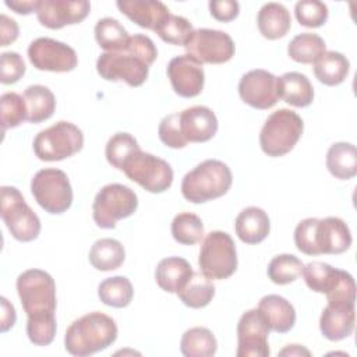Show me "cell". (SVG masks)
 Here are the masks:
<instances>
[{
    "label": "cell",
    "mask_w": 357,
    "mask_h": 357,
    "mask_svg": "<svg viewBox=\"0 0 357 357\" xmlns=\"http://www.w3.org/2000/svg\"><path fill=\"white\" fill-rule=\"evenodd\" d=\"M304 264L296 255L280 254L271 259L268 265V278L275 284H289L298 279Z\"/></svg>",
    "instance_id": "cell-38"
},
{
    "label": "cell",
    "mask_w": 357,
    "mask_h": 357,
    "mask_svg": "<svg viewBox=\"0 0 357 357\" xmlns=\"http://www.w3.org/2000/svg\"><path fill=\"white\" fill-rule=\"evenodd\" d=\"M117 339L114 319L93 311L71 322L66 331L64 347L71 356L86 357L112 346Z\"/></svg>",
    "instance_id": "cell-4"
},
{
    "label": "cell",
    "mask_w": 357,
    "mask_h": 357,
    "mask_svg": "<svg viewBox=\"0 0 357 357\" xmlns=\"http://www.w3.org/2000/svg\"><path fill=\"white\" fill-rule=\"evenodd\" d=\"M172 236L183 245H194L204 238V223L192 212H181L172 222Z\"/></svg>",
    "instance_id": "cell-36"
},
{
    "label": "cell",
    "mask_w": 357,
    "mask_h": 357,
    "mask_svg": "<svg viewBox=\"0 0 357 357\" xmlns=\"http://www.w3.org/2000/svg\"><path fill=\"white\" fill-rule=\"evenodd\" d=\"M190 262L181 257L163 258L155 269L158 286L167 293H177L192 275Z\"/></svg>",
    "instance_id": "cell-26"
},
{
    "label": "cell",
    "mask_w": 357,
    "mask_h": 357,
    "mask_svg": "<svg viewBox=\"0 0 357 357\" xmlns=\"http://www.w3.org/2000/svg\"><path fill=\"white\" fill-rule=\"evenodd\" d=\"M84 146L82 131L70 121H57L33 138V152L45 162H59L78 153Z\"/></svg>",
    "instance_id": "cell-7"
},
{
    "label": "cell",
    "mask_w": 357,
    "mask_h": 357,
    "mask_svg": "<svg viewBox=\"0 0 357 357\" xmlns=\"http://www.w3.org/2000/svg\"><path fill=\"white\" fill-rule=\"evenodd\" d=\"M279 99L294 107H307L314 100V88L310 79L296 71L284 73L278 78Z\"/></svg>",
    "instance_id": "cell-24"
},
{
    "label": "cell",
    "mask_w": 357,
    "mask_h": 357,
    "mask_svg": "<svg viewBox=\"0 0 357 357\" xmlns=\"http://www.w3.org/2000/svg\"><path fill=\"white\" fill-rule=\"evenodd\" d=\"M192 32V24L187 18L170 14L169 18L156 29L155 33H158V36L166 43L174 46H185Z\"/></svg>",
    "instance_id": "cell-39"
},
{
    "label": "cell",
    "mask_w": 357,
    "mask_h": 357,
    "mask_svg": "<svg viewBox=\"0 0 357 357\" xmlns=\"http://www.w3.org/2000/svg\"><path fill=\"white\" fill-rule=\"evenodd\" d=\"M351 233L346 222L336 216L307 218L294 230V243L305 255L342 254L351 245Z\"/></svg>",
    "instance_id": "cell-3"
},
{
    "label": "cell",
    "mask_w": 357,
    "mask_h": 357,
    "mask_svg": "<svg viewBox=\"0 0 357 357\" xmlns=\"http://www.w3.org/2000/svg\"><path fill=\"white\" fill-rule=\"evenodd\" d=\"M17 291L26 312V335L36 346H47L56 335V283L42 269H28L17 278Z\"/></svg>",
    "instance_id": "cell-1"
},
{
    "label": "cell",
    "mask_w": 357,
    "mask_h": 357,
    "mask_svg": "<svg viewBox=\"0 0 357 357\" xmlns=\"http://www.w3.org/2000/svg\"><path fill=\"white\" fill-rule=\"evenodd\" d=\"M31 192L47 213L60 215L73 204V188L67 174L60 169H40L31 180Z\"/></svg>",
    "instance_id": "cell-12"
},
{
    "label": "cell",
    "mask_w": 357,
    "mask_h": 357,
    "mask_svg": "<svg viewBox=\"0 0 357 357\" xmlns=\"http://www.w3.org/2000/svg\"><path fill=\"white\" fill-rule=\"evenodd\" d=\"M138 208L137 194L127 185L112 183L99 190L92 204V216L100 229H114Z\"/></svg>",
    "instance_id": "cell-9"
},
{
    "label": "cell",
    "mask_w": 357,
    "mask_h": 357,
    "mask_svg": "<svg viewBox=\"0 0 357 357\" xmlns=\"http://www.w3.org/2000/svg\"><path fill=\"white\" fill-rule=\"evenodd\" d=\"M22 96L26 103V121L38 124L53 116L56 98L47 86L31 85L24 91Z\"/></svg>",
    "instance_id": "cell-29"
},
{
    "label": "cell",
    "mask_w": 357,
    "mask_h": 357,
    "mask_svg": "<svg viewBox=\"0 0 357 357\" xmlns=\"http://www.w3.org/2000/svg\"><path fill=\"white\" fill-rule=\"evenodd\" d=\"M173 91L181 98L198 96L204 89L205 74L202 64L190 54L173 57L166 68Z\"/></svg>",
    "instance_id": "cell-17"
},
{
    "label": "cell",
    "mask_w": 357,
    "mask_h": 357,
    "mask_svg": "<svg viewBox=\"0 0 357 357\" xmlns=\"http://www.w3.org/2000/svg\"><path fill=\"white\" fill-rule=\"evenodd\" d=\"M303 119L293 110L279 109L269 114L261 132L259 145L264 153L272 158L289 153L301 138Z\"/></svg>",
    "instance_id": "cell-6"
},
{
    "label": "cell",
    "mask_w": 357,
    "mask_h": 357,
    "mask_svg": "<svg viewBox=\"0 0 357 357\" xmlns=\"http://www.w3.org/2000/svg\"><path fill=\"white\" fill-rule=\"evenodd\" d=\"M198 265L212 280L230 278L237 269V252L231 236L220 230L208 233L201 244Z\"/></svg>",
    "instance_id": "cell-8"
},
{
    "label": "cell",
    "mask_w": 357,
    "mask_h": 357,
    "mask_svg": "<svg viewBox=\"0 0 357 357\" xmlns=\"http://www.w3.org/2000/svg\"><path fill=\"white\" fill-rule=\"evenodd\" d=\"M139 149V145L137 142V139L128 134V132H116L114 135H112L106 144V149H105V155L107 162L121 170L123 163L126 162V159L134 152Z\"/></svg>",
    "instance_id": "cell-41"
},
{
    "label": "cell",
    "mask_w": 357,
    "mask_h": 357,
    "mask_svg": "<svg viewBox=\"0 0 357 357\" xmlns=\"http://www.w3.org/2000/svg\"><path fill=\"white\" fill-rule=\"evenodd\" d=\"M238 95L244 103L254 109H271L279 100L278 77L262 68L251 70L241 77Z\"/></svg>",
    "instance_id": "cell-16"
},
{
    "label": "cell",
    "mask_w": 357,
    "mask_h": 357,
    "mask_svg": "<svg viewBox=\"0 0 357 357\" xmlns=\"http://www.w3.org/2000/svg\"><path fill=\"white\" fill-rule=\"evenodd\" d=\"M91 4L86 0H39L38 21L49 29H61L66 25L82 22L89 14Z\"/></svg>",
    "instance_id": "cell-18"
},
{
    "label": "cell",
    "mask_w": 357,
    "mask_h": 357,
    "mask_svg": "<svg viewBox=\"0 0 357 357\" xmlns=\"http://www.w3.org/2000/svg\"><path fill=\"white\" fill-rule=\"evenodd\" d=\"M181 134L187 142H206L218 131V119L206 106H191L178 113Z\"/></svg>",
    "instance_id": "cell-20"
},
{
    "label": "cell",
    "mask_w": 357,
    "mask_h": 357,
    "mask_svg": "<svg viewBox=\"0 0 357 357\" xmlns=\"http://www.w3.org/2000/svg\"><path fill=\"white\" fill-rule=\"evenodd\" d=\"M350 71L349 59L340 52L329 50L325 52L314 63V74L317 79L328 86H335L342 84Z\"/></svg>",
    "instance_id": "cell-28"
},
{
    "label": "cell",
    "mask_w": 357,
    "mask_h": 357,
    "mask_svg": "<svg viewBox=\"0 0 357 357\" xmlns=\"http://www.w3.org/2000/svg\"><path fill=\"white\" fill-rule=\"evenodd\" d=\"M1 303V317H0V332L4 333L8 329H11L17 321V314H15V308L14 305L6 298L1 297L0 298Z\"/></svg>",
    "instance_id": "cell-47"
},
{
    "label": "cell",
    "mask_w": 357,
    "mask_h": 357,
    "mask_svg": "<svg viewBox=\"0 0 357 357\" xmlns=\"http://www.w3.org/2000/svg\"><path fill=\"white\" fill-rule=\"evenodd\" d=\"M301 275L310 290L326 294L333 287L339 269L321 261H312L303 266Z\"/></svg>",
    "instance_id": "cell-37"
},
{
    "label": "cell",
    "mask_w": 357,
    "mask_h": 357,
    "mask_svg": "<svg viewBox=\"0 0 357 357\" xmlns=\"http://www.w3.org/2000/svg\"><path fill=\"white\" fill-rule=\"evenodd\" d=\"M184 47L187 54L197 59L201 64H223L236 52L234 42L229 33L209 28L194 29Z\"/></svg>",
    "instance_id": "cell-13"
},
{
    "label": "cell",
    "mask_w": 357,
    "mask_h": 357,
    "mask_svg": "<svg viewBox=\"0 0 357 357\" xmlns=\"http://www.w3.org/2000/svg\"><path fill=\"white\" fill-rule=\"evenodd\" d=\"M121 172L131 181L152 194L166 191L173 183V169L170 165L152 153L141 151V148L126 159Z\"/></svg>",
    "instance_id": "cell-11"
},
{
    "label": "cell",
    "mask_w": 357,
    "mask_h": 357,
    "mask_svg": "<svg viewBox=\"0 0 357 357\" xmlns=\"http://www.w3.org/2000/svg\"><path fill=\"white\" fill-rule=\"evenodd\" d=\"M279 356H311V351L301 344H287L279 351Z\"/></svg>",
    "instance_id": "cell-49"
},
{
    "label": "cell",
    "mask_w": 357,
    "mask_h": 357,
    "mask_svg": "<svg viewBox=\"0 0 357 357\" xmlns=\"http://www.w3.org/2000/svg\"><path fill=\"white\" fill-rule=\"evenodd\" d=\"M25 74V63L17 52H4L0 56V81L4 85L15 84Z\"/></svg>",
    "instance_id": "cell-44"
},
{
    "label": "cell",
    "mask_w": 357,
    "mask_h": 357,
    "mask_svg": "<svg viewBox=\"0 0 357 357\" xmlns=\"http://www.w3.org/2000/svg\"><path fill=\"white\" fill-rule=\"evenodd\" d=\"M231 183V170L226 163L218 159H206L183 177L181 194L188 202L204 204L225 195Z\"/></svg>",
    "instance_id": "cell-5"
},
{
    "label": "cell",
    "mask_w": 357,
    "mask_h": 357,
    "mask_svg": "<svg viewBox=\"0 0 357 357\" xmlns=\"http://www.w3.org/2000/svg\"><path fill=\"white\" fill-rule=\"evenodd\" d=\"M257 24L261 35L269 40H276L283 38L290 26L291 17L289 10L280 3H266L264 4L257 15Z\"/></svg>",
    "instance_id": "cell-25"
},
{
    "label": "cell",
    "mask_w": 357,
    "mask_h": 357,
    "mask_svg": "<svg viewBox=\"0 0 357 357\" xmlns=\"http://www.w3.org/2000/svg\"><path fill=\"white\" fill-rule=\"evenodd\" d=\"M18 24L15 20L7 17L6 14L0 15V46H8L15 42L18 38Z\"/></svg>",
    "instance_id": "cell-46"
},
{
    "label": "cell",
    "mask_w": 357,
    "mask_h": 357,
    "mask_svg": "<svg viewBox=\"0 0 357 357\" xmlns=\"http://www.w3.org/2000/svg\"><path fill=\"white\" fill-rule=\"evenodd\" d=\"M294 14L300 25L307 28H319L328 20V7L318 0H301L294 6Z\"/></svg>",
    "instance_id": "cell-42"
},
{
    "label": "cell",
    "mask_w": 357,
    "mask_h": 357,
    "mask_svg": "<svg viewBox=\"0 0 357 357\" xmlns=\"http://www.w3.org/2000/svg\"><path fill=\"white\" fill-rule=\"evenodd\" d=\"M269 326L258 308L245 311L237 324V357H268Z\"/></svg>",
    "instance_id": "cell-15"
},
{
    "label": "cell",
    "mask_w": 357,
    "mask_h": 357,
    "mask_svg": "<svg viewBox=\"0 0 357 357\" xmlns=\"http://www.w3.org/2000/svg\"><path fill=\"white\" fill-rule=\"evenodd\" d=\"M0 112H1V126L3 130L18 127L26 120V103L22 95L17 92H6L0 98Z\"/></svg>",
    "instance_id": "cell-40"
},
{
    "label": "cell",
    "mask_w": 357,
    "mask_h": 357,
    "mask_svg": "<svg viewBox=\"0 0 357 357\" xmlns=\"http://www.w3.org/2000/svg\"><path fill=\"white\" fill-rule=\"evenodd\" d=\"M354 322V303H328L319 318V329L328 340L339 342L353 333Z\"/></svg>",
    "instance_id": "cell-19"
},
{
    "label": "cell",
    "mask_w": 357,
    "mask_h": 357,
    "mask_svg": "<svg viewBox=\"0 0 357 357\" xmlns=\"http://www.w3.org/2000/svg\"><path fill=\"white\" fill-rule=\"evenodd\" d=\"M216 349V337L204 326L190 328L183 333L180 340V350L185 357H212Z\"/></svg>",
    "instance_id": "cell-32"
},
{
    "label": "cell",
    "mask_w": 357,
    "mask_h": 357,
    "mask_svg": "<svg viewBox=\"0 0 357 357\" xmlns=\"http://www.w3.org/2000/svg\"><path fill=\"white\" fill-rule=\"evenodd\" d=\"M158 134H159L160 141L166 146L173 148V149H181V148L187 146V144H188L181 134L178 113H170V114L165 116L159 124Z\"/></svg>",
    "instance_id": "cell-43"
},
{
    "label": "cell",
    "mask_w": 357,
    "mask_h": 357,
    "mask_svg": "<svg viewBox=\"0 0 357 357\" xmlns=\"http://www.w3.org/2000/svg\"><path fill=\"white\" fill-rule=\"evenodd\" d=\"M234 229L237 237L245 244H259L271 230L268 213L258 206L244 208L236 218Z\"/></svg>",
    "instance_id": "cell-22"
},
{
    "label": "cell",
    "mask_w": 357,
    "mask_h": 357,
    "mask_svg": "<svg viewBox=\"0 0 357 357\" xmlns=\"http://www.w3.org/2000/svg\"><path fill=\"white\" fill-rule=\"evenodd\" d=\"M258 310L265 317L271 331L286 333L296 324V310L284 297L278 294L264 296L258 303Z\"/></svg>",
    "instance_id": "cell-23"
},
{
    "label": "cell",
    "mask_w": 357,
    "mask_h": 357,
    "mask_svg": "<svg viewBox=\"0 0 357 357\" xmlns=\"http://www.w3.org/2000/svg\"><path fill=\"white\" fill-rule=\"evenodd\" d=\"M28 59L36 70L52 73H68L78 64L75 50L52 38L32 40L28 46Z\"/></svg>",
    "instance_id": "cell-14"
},
{
    "label": "cell",
    "mask_w": 357,
    "mask_h": 357,
    "mask_svg": "<svg viewBox=\"0 0 357 357\" xmlns=\"http://www.w3.org/2000/svg\"><path fill=\"white\" fill-rule=\"evenodd\" d=\"M0 215L11 236L18 241H32L40 233V220L38 215L31 209L20 190L15 187H1Z\"/></svg>",
    "instance_id": "cell-10"
},
{
    "label": "cell",
    "mask_w": 357,
    "mask_h": 357,
    "mask_svg": "<svg viewBox=\"0 0 357 357\" xmlns=\"http://www.w3.org/2000/svg\"><path fill=\"white\" fill-rule=\"evenodd\" d=\"M95 39L103 50L117 52L127 46L130 35L117 20L105 17L95 25Z\"/></svg>",
    "instance_id": "cell-35"
},
{
    "label": "cell",
    "mask_w": 357,
    "mask_h": 357,
    "mask_svg": "<svg viewBox=\"0 0 357 357\" xmlns=\"http://www.w3.org/2000/svg\"><path fill=\"white\" fill-rule=\"evenodd\" d=\"M209 13L220 22H230L238 15L240 4L234 0H212L209 1Z\"/></svg>",
    "instance_id": "cell-45"
},
{
    "label": "cell",
    "mask_w": 357,
    "mask_h": 357,
    "mask_svg": "<svg viewBox=\"0 0 357 357\" xmlns=\"http://www.w3.org/2000/svg\"><path fill=\"white\" fill-rule=\"evenodd\" d=\"M158 57L153 40L142 33L130 36L124 49L105 52L96 60V71L106 81H124L135 88L141 86L149 73V67Z\"/></svg>",
    "instance_id": "cell-2"
},
{
    "label": "cell",
    "mask_w": 357,
    "mask_h": 357,
    "mask_svg": "<svg viewBox=\"0 0 357 357\" xmlns=\"http://www.w3.org/2000/svg\"><path fill=\"white\" fill-rule=\"evenodd\" d=\"M4 4L11 8L14 13L17 14H31V13H36L38 7H39V0H6Z\"/></svg>",
    "instance_id": "cell-48"
},
{
    "label": "cell",
    "mask_w": 357,
    "mask_h": 357,
    "mask_svg": "<svg viewBox=\"0 0 357 357\" xmlns=\"http://www.w3.org/2000/svg\"><path fill=\"white\" fill-rule=\"evenodd\" d=\"M326 167L339 180H350L357 174V149L350 142H335L326 152Z\"/></svg>",
    "instance_id": "cell-27"
},
{
    "label": "cell",
    "mask_w": 357,
    "mask_h": 357,
    "mask_svg": "<svg viewBox=\"0 0 357 357\" xmlns=\"http://www.w3.org/2000/svg\"><path fill=\"white\" fill-rule=\"evenodd\" d=\"M176 294L187 307L204 308L215 296V284L212 283V279L205 276L202 272H192L190 279Z\"/></svg>",
    "instance_id": "cell-31"
},
{
    "label": "cell",
    "mask_w": 357,
    "mask_h": 357,
    "mask_svg": "<svg viewBox=\"0 0 357 357\" xmlns=\"http://www.w3.org/2000/svg\"><path fill=\"white\" fill-rule=\"evenodd\" d=\"M126 259L123 244L114 238L96 240L89 250L91 265L102 272L119 269Z\"/></svg>",
    "instance_id": "cell-30"
},
{
    "label": "cell",
    "mask_w": 357,
    "mask_h": 357,
    "mask_svg": "<svg viewBox=\"0 0 357 357\" xmlns=\"http://www.w3.org/2000/svg\"><path fill=\"white\" fill-rule=\"evenodd\" d=\"M325 52V40L319 35L310 32L296 35L287 46L290 59L301 64H314Z\"/></svg>",
    "instance_id": "cell-33"
},
{
    "label": "cell",
    "mask_w": 357,
    "mask_h": 357,
    "mask_svg": "<svg viewBox=\"0 0 357 357\" xmlns=\"http://www.w3.org/2000/svg\"><path fill=\"white\" fill-rule=\"evenodd\" d=\"M116 6L138 26L153 32H156L170 15L169 8L162 1L156 0H119Z\"/></svg>",
    "instance_id": "cell-21"
},
{
    "label": "cell",
    "mask_w": 357,
    "mask_h": 357,
    "mask_svg": "<svg viewBox=\"0 0 357 357\" xmlns=\"http://www.w3.org/2000/svg\"><path fill=\"white\" fill-rule=\"evenodd\" d=\"M98 296L100 301L109 307L124 308L131 303L134 289L126 276H113L99 283Z\"/></svg>",
    "instance_id": "cell-34"
}]
</instances>
